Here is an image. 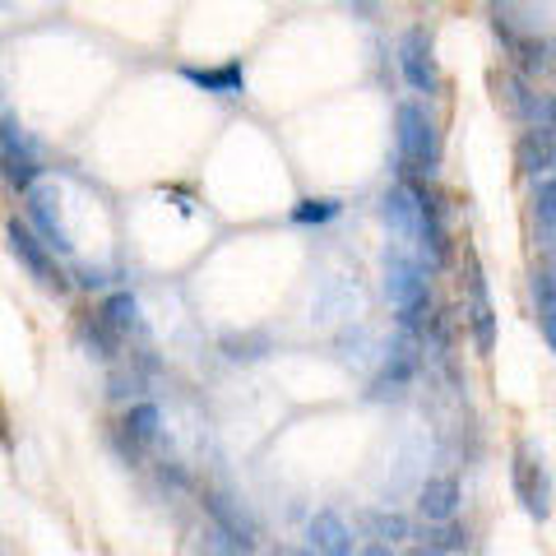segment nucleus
<instances>
[{"label":"nucleus","mask_w":556,"mask_h":556,"mask_svg":"<svg viewBox=\"0 0 556 556\" xmlns=\"http://www.w3.org/2000/svg\"><path fill=\"white\" fill-rule=\"evenodd\" d=\"M339 200H302L298 208H292V223H306V228H311V223H329V218H339Z\"/></svg>","instance_id":"26"},{"label":"nucleus","mask_w":556,"mask_h":556,"mask_svg":"<svg viewBox=\"0 0 556 556\" xmlns=\"http://www.w3.org/2000/svg\"><path fill=\"white\" fill-rule=\"evenodd\" d=\"M533 218L543 228V247H552V232H556V186L552 177H533Z\"/></svg>","instance_id":"22"},{"label":"nucleus","mask_w":556,"mask_h":556,"mask_svg":"<svg viewBox=\"0 0 556 556\" xmlns=\"http://www.w3.org/2000/svg\"><path fill=\"white\" fill-rule=\"evenodd\" d=\"M0 172H5V181L20 190V195L42 177V163H38V153H33L28 135L20 130V116H0Z\"/></svg>","instance_id":"5"},{"label":"nucleus","mask_w":556,"mask_h":556,"mask_svg":"<svg viewBox=\"0 0 556 556\" xmlns=\"http://www.w3.org/2000/svg\"><path fill=\"white\" fill-rule=\"evenodd\" d=\"M362 529H367V538H376L371 552H394L408 538V519L394 510H367L362 515Z\"/></svg>","instance_id":"16"},{"label":"nucleus","mask_w":556,"mask_h":556,"mask_svg":"<svg viewBox=\"0 0 556 556\" xmlns=\"http://www.w3.org/2000/svg\"><path fill=\"white\" fill-rule=\"evenodd\" d=\"M0 441H10V422H5V404H0Z\"/></svg>","instance_id":"27"},{"label":"nucleus","mask_w":556,"mask_h":556,"mask_svg":"<svg viewBox=\"0 0 556 556\" xmlns=\"http://www.w3.org/2000/svg\"><path fill=\"white\" fill-rule=\"evenodd\" d=\"M24 200H28V214L33 223H38V232L51 251H70V232H65V223H61V208H56V195L51 190H38V181H33L24 190Z\"/></svg>","instance_id":"10"},{"label":"nucleus","mask_w":556,"mask_h":556,"mask_svg":"<svg viewBox=\"0 0 556 556\" xmlns=\"http://www.w3.org/2000/svg\"><path fill=\"white\" fill-rule=\"evenodd\" d=\"M204 510H208V519L228 533V543L232 547H241V552H251V519L241 515L228 496H218V492H204Z\"/></svg>","instance_id":"14"},{"label":"nucleus","mask_w":556,"mask_h":556,"mask_svg":"<svg viewBox=\"0 0 556 556\" xmlns=\"http://www.w3.org/2000/svg\"><path fill=\"white\" fill-rule=\"evenodd\" d=\"M515 163L525 177H547L552 163H556V149H552V126H533L525 130V139L515 144Z\"/></svg>","instance_id":"13"},{"label":"nucleus","mask_w":556,"mask_h":556,"mask_svg":"<svg viewBox=\"0 0 556 556\" xmlns=\"http://www.w3.org/2000/svg\"><path fill=\"white\" fill-rule=\"evenodd\" d=\"M422 552L441 556V552H468V529L455 525V519H431V529L422 533V543H417Z\"/></svg>","instance_id":"20"},{"label":"nucleus","mask_w":556,"mask_h":556,"mask_svg":"<svg viewBox=\"0 0 556 556\" xmlns=\"http://www.w3.org/2000/svg\"><path fill=\"white\" fill-rule=\"evenodd\" d=\"M399 70L417 93H437V61H431V38L427 28H408L399 38Z\"/></svg>","instance_id":"7"},{"label":"nucleus","mask_w":556,"mask_h":556,"mask_svg":"<svg viewBox=\"0 0 556 556\" xmlns=\"http://www.w3.org/2000/svg\"><path fill=\"white\" fill-rule=\"evenodd\" d=\"M533 306H538V329H543V343L556 348V278H552V265L533 269Z\"/></svg>","instance_id":"17"},{"label":"nucleus","mask_w":556,"mask_h":556,"mask_svg":"<svg viewBox=\"0 0 556 556\" xmlns=\"http://www.w3.org/2000/svg\"><path fill=\"white\" fill-rule=\"evenodd\" d=\"M413 190V241H422L431 265L450 260V228H445V204L431 186H408Z\"/></svg>","instance_id":"4"},{"label":"nucleus","mask_w":556,"mask_h":556,"mask_svg":"<svg viewBox=\"0 0 556 556\" xmlns=\"http://www.w3.org/2000/svg\"><path fill=\"white\" fill-rule=\"evenodd\" d=\"M159 427H163L159 404H135V408L126 413V422H121V431H126V441H130L135 450H144V445L159 441Z\"/></svg>","instance_id":"19"},{"label":"nucleus","mask_w":556,"mask_h":556,"mask_svg":"<svg viewBox=\"0 0 556 556\" xmlns=\"http://www.w3.org/2000/svg\"><path fill=\"white\" fill-rule=\"evenodd\" d=\"M468 298H473V306H468V325H473V343L478 353L486 357L496 343V316H492V298H486V283H482V265L478 260H468Z\"/></svg>","instance_id":"8"},{"label":"nucleus","mask_w":556,"mask_h":556,"mask_svg":"<svg viewBox=\"0 0 556 556\" xmlns=\"http://www.w3.org/2000/svg\"><path fill=\"white\" fill-rule=\"evenodd\" d=\"M394 130H399V163H404V172H413V177H431V172H437V126H431L427 108L399 102Z\"/></svg>","instance_id":"2"},{"label":"nucleus","mask_w":556,"mask_h":556,"mask_svg":"<svg viewBox=\"0 0 556 556\" xmlns=\"http://www.w3.org/2000/svg\"><path fill=\"white\" fill-rule=\"evenodd\" d=\"M223 353H228L232 362H255L269 353V339L265 334H228L223 339Z\"/></svg>","instance_id":"25"},{"label":"nucleus","mask_w":556,"mask_h":556,"mask_svg":"<svg viewBox=\"0 0 556 556\" xmlns=\"http://www.w3.org/2000/svg\"><path fill=\"white\" fill-rule=\"evenodd\" d=\"M496 33L510 42V51H519V65L529 70V75H547L552 70V47L547 42H533V38H515V33L496 20Z\"/></svg>","instance_id":"21"},{"label":"nucleus","mask_w":556,"mask_h":556,"mask_svg":"<svg viewBox=\"0 0 556 556\" xmlns=\"http://www.w3.org/2000/svg\"><path fill=\"white\" fill-rule=\"evenodd\" d=\"M510 102L533 121V126H552V102H547V98H538L525 79H510Z\"/></svg>","instance_id":"24"},{"label":"nucleus","mask_w":556,"mask_h":556,"mask_svg":"<svg viewBox=\"0 0 556 556\" xmlns=\"http://www.w3.org/2000/svg\"><path fill=\"white\" fill-rule=\"evenodd\" d=\"M386 292H390V306L399 311V325L408 329H422L427 316H431V288H427V274L417 260L390 251L386 260Z\"/></svg>","instance_id":"1"},{"label":"nucleus","mask_w":556,"mask_h":556,"mask_svg":"<svg viewBox=\"0 0 556 556\" xmlns=\"http://www.w3.org/2000/svg\"><path fill=\"white\" fill-rule=\"evenodd\" d=\"M413 376H417V353H413V343H399L394 353H390V362H386V371L376 376L371 394H376V399H386V394L408 390V380H413Z\"/></svg>","instance_id":"15"},{"label":"nucleus","mask_w":556,"mask_h":556,"mask_svg":"<svg viewBox=\"0 0 556 556\" xmlns=\"http://www.w3.org/2000/svg\"><path fill=\"white\" fill-rule=\"evenodd\" d=\"M459 501H464L459 478L441 473V478H427V482H422V492H417V510H422L427 525H431V519H455Z\"/></svg>","instance_id":"12"},{"label":"nucleus","mask_w":556,"mask_h":556,"mask_svg":"<svg viewBox=\"0 0 556 556\" xmlns=\"http://www.w3.org/2000/svg\"><path fill=\"white\" fill-rule=\"evenodd\" d=\"M181 75L195 84V89L218 93V98H241V93H247V65H241V61H223V65H186Z\"/></svg>","instance_id":"9"},{"label":"nucleus","mask_w":556,"mask_h":556,"mask_svg":"<svg viewBox=\"0 0 556 556\" xmlns=\"http://www.w3.org/2000/svg\"><path fill=\"white\" fill-rule=\"evenodd\" d=\"M386 218L399 232V241H413V190L408 186H394L386 195Z\"/></svg>","instance_id":"23"},{"label":"nucleus","mask_w":556,"mask_h":556,"mask_svg":"<svg viewBox=\"0 0 556 556\" xmlns=\"http://www.w3.org/2000/svg\"><path fill=\"white\" fill-rule=\"evenodd\" d=\"M306 538H311V552H325V556H348V552H357L353 529H348L334 510H320L316 519H311Z\"/></svg>","instance_id":"11"},{"label":"nucleus","mask_w":556,"mask_h":556,"mask_svg":"<svg viewBox=\"0 0 556 556\" xmlns=\"http://www.w3.org/2000/svg\"><path fill=\"white\" fill-rule=\"evenodd\" d=\"M5 241H10V255L28 269V278H33L38 288L56 292V298H61V292H70V274L56 265V251H51L47 241L28 228V223L10 218V223H5Z\"/></svg>","instance_id":"3"},{"label":"nucleus","mask_w":556,"mask_h":556,"mask_svg":"<svg viewBox=\"0 0 556 556\" xmlns=\"http://www.w3.org/2000/svg\"><path fill=\"white\" fill-rule=\"evenodd\" d=\"M98 320L112 329V334L121 339V334H130L135 329V320H139V302H135V292H108V298H102V306H98Z\"/></svg>","instance_id":"18"},{"label":"nucleus","mask_w":556,"mask_h":556,"mask_svg":"<svg viewBox=\"0 0 556 556\" xmlns=\"http://www.w3.org/2000/svg\"><path fill=\"white\" fill-rule=\"evenodd\" d=\"M510 473H515V492H519V501H525V510L533 519H547L552 515V478H547L543 459H538L529 445H519Z\"/></svg>","instance_id":"6"}]
</instances>
